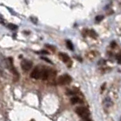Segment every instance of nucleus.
<instances>
[{
	"mask_svg": "<svg viewBox=\"0 0 121 121\" xmlns=\"http://www.w3.org/2000/svg\"><path fill=\"white\" fill-rule=\"evenodd\" d=\"M72 81V78L67 75V74H65V75H62L60 76L58 78H57V81H56V84L59 86H66L70 84Z\"/></svg>",
	"mask_w": 121,
	"mask_h": 121,
	"instance_id": "nucleus-1",
	"label": "nucleus"
},
{
	"mask_svg": "<svg viewBox=\"0 0 121 121\" xmlns=\"http://www.w3.org/2000/svg\"><path fill=\"white\" fill-rule=\"evenodd\" d=\"M76 113L79 116V117H81L82 118H88V117L90 115V112H89V110L85 108V107H78V108H76Z\"/></svg>",
	"mask_w": 121,
	"mask_h": 121,
	"instance_id": "nucleus-2",
	"label": "nucleus"
},
{
	"mask_svg": "<svg viewBox=\"0 0 121 121\" xmlns=\"http://www.w3.org/2000/svg\"><path fill=\"white\" fill-rule=\"evenodd\" d=\"M41 72H42V67L37 66L36 67L30 74V78L34 79H38L41 78Z\"/></svg>",
	"mask_w": 121,
	"mask_h": 121,
	"instance_id": "nucleus-3",
	"label": "nucleus"
},
{
	"mask_svg": "<svg viewBox=\"0 0 121 121\" xmlns=\"http://www.w3.org/2000/svg\"><path fill=\"white\" fill-rule=\"evenodd\" d=\"M33 66V63L30 60H27V59H24V60L21 62V68L24 70L25 72L28 71L31 67Z\"/></svg>",
	"mask_w": 121,
	"mask_h": 121,
	"instance_id": "nucleus-4",
	"label": "nucleus"
},
{
	"mask_svg": "<svg viewBox=\"0 0 121 121\" xmlns=\"http://www.w3.org/2000/svg\"><path fill=\"white\" fill-rule=\"evenodd\" d=\"M58 57H59V59H60L62 62H64V63H67V67H70L71 66L69 65V62H70V57H69V56L68 55H67L66 53H59L58 54ZM71 63V62H70Z\"/></svg>",
	"mask_w": 121,
	"mask_h": 121,
	"instance_id": "nucleus-5",
	"label": "nucleus"
},
{
	"mask_svg": "<svg viewBox=\"0 0 121 121\" xmlns=\"http://www.w3.org/2000/svg\"><path fill=\"white\" fill-rule=\"evenodd\" d=\"M71 103L73 105H76V104H82L83 101L81 98H79L78 97H71Z\"/></svg>",
	"mask_w": 121,
	"mask_h": 121,
	"instance_id": "nucleus-6",
	"label": "nucleus"
},
{
	"mask_svg": "<svg viewBox=\"0 0 121 121\" xmlns=\"http://www.w3.org/2000/svg\"><path fill=\"white\" fill-rule=\"evenodd\" d=\"M7 27H8L9 29H11V30H16V29H17V26L14 24H8L7 25Z\"/></svg>",
	"mask_w": 121,
	"mask_h": 121,
	"instance_id": "nucleus-7",
	"label": "nucleus"
},
{
	"mask_svg": "<svg viewBox=\"0 0 121 121\" xmlns=\"http://www.w3.org/2000/svg\"><path fill=\"white\" fill-rule=\"evenodd\" d=\"M66 42H67V48H68L69 49H71V50H73V49H74V47H73V45H72V42H71V41H69V40H67Z\"/></svg>",
	"mask_w": 121,
	"mask_h": 121,
	"instance_id": "nucleus-8",
	"label": "nucleus"
},
{
	"mask_svg": "<svg viewBox=\"0 0 121 121\" xmlns=\"http://www.w3.org/2000/svg\"><path fill=\"white\" fill-rule=\"evenodd\" d=\"M103 18H104L103 16H97V17H96V21L97 22H100L101 20H103Z\"/></svg>",
	"mask_w": 121,
	"mask_h": 121,
	"instance_id": "nucleus-9",
	"label": "nucleus"
},
{
	"mask_svg": "<svg viewBox=\"0 0 121 121\" xmlns=\"http://www.w3.org/2000/svg\"><path fill=\"white\" fill-rule=\"evenodd\" d=\"M117 63H118V64L121 63V55L120 54L117 55Z\"/></svg>",
	"mask_w": 121,
	"mask_h": 121,
	"instance_id": "nucleus-10",
	"label": "nucleus"
},
{
	"mask_svg": "<svg viewBox=\"0 0 121 121\" xmlns=\"http://www.w3.org/2000/svg\"><path fill=\"white\" fill-rule=\"evenodd\" d=\"M46 47H47V48H50V49H52V50H55V48L54 47H52V46H50V45H46Z\"/></svg>",
	"mask_w": 121,
	"mask_h": 121,
	"instance_id": "nucleus-11",
	"label": "nucleus"
},
{
	"mask_svg": "<svg viewBox=\"0 0 121 121\" xmlns=\"http://www.w3.org/2000/svg\"><path fill=\"white\" fill-rule=\"evenodd\" d=\"M42 59L43 60H46L47 62H48V63H50V64H52V62L49 60V59H48V58H46V57H42Z\"/></svg>",
	"mask_w": 121,
	"mask_h": 121,
	"instance_id": "nucleus-12",
	"label": "nucleus"
},
{
	"mask_svg": "<svg viewBox=\"0 0 121 121\" xmlns=\"http://www.w3.org/2000/svg\"><path fill=\"white\" fill-rule=\"evenodd\" d=\"M111 47H112V48H115V47H116V42L111 43Z\"/></svg>",
	"mask_w": 121,
	"mask_h": 121,
	"instance_id": "nucleus-13",
	"label": "nucleus"
},
{
	"mask_svg": "<svg viewBox=\"0 0 121 121\" xmlns=\"http://www.w3.org/2000/svg\"><path fill=\"white\" fill-rule=\"evenodd\" d=\"M82 121H92V120H90L89 118H83V120Z\"/></svg>",
	"mask_w": 121,
	"mask_h": 121,
	"instance_id": "nucleus-14",
	"label": "nucleus"
},
{
	"mask_svg": "<svg viewBox=\"0 0 121 121\" xmlns=\"http://www.w3.org/2000/svg\"><path fill=\"white\" fill-rule=\"evenodd\" d=\"M30 121H35V120H34V119H31V120Z\"/></svg>",
	"mask_w": 121,
	"mask_h": 121,
	"instance_id": "nucleus-15",
	"label": "nucleus"
},
{
	"mask_svg": "<svg viewBox=\"0 0 121 121\" xmlns=\"http://www.w3.org/2000/svg\"><path fill=\"white\" fill-rule=\"evenodd\" d=\"M120 121H121V120H120Z\"/></svg>",
	"mask_w": 121,
	"mask_h": 121,
	"instance_id": "nucleus-16",
	"label": "nucleus"
}]
</instances>
